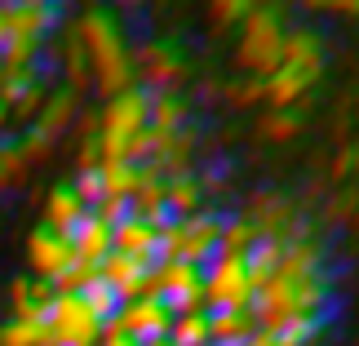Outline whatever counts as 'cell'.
<instances>
[{"mask_svg":"<svg viewBox=\"0 0 359 346\" xmlns=\"http://www.w3.org/2000/svg\"><path fill=\"white\" fill-rule=\"evenodd\" d=\"M13 133V120H9V112H5V102H0V138H9Z\"/></svg>","mask_w":359,"mask_h":346,"instance_id":"46","label":"cell"},{"mask_svg":"<svg viewBox=\"0 0 359 346\" xmlns=\"http://www.w3.org/2000/svg\"><path fill=\"white\" fill-rule=\"evenodd\" d=\"M124 9H142V5H151V0H120Z\"/></svg>","mask_w":359,"mask_h":346,"instance_id":"47","label":"cell"},{"mask_svg":"<svg viewBox=\"0 0 359 346\" xmlns=\"http://www.w3.org/2000/svg\"><path fill=\"white\" fill-rule=\"evenodd\" d=\"M284 5L275 0V5H262L253 9L248 18L236 27V45H231V62H236L240 76H257L266 80L275 67H280V49H284Z\"/></svg>","mask_w":359,"mask_h":346,"instance_id":"3","label":"cell"},{"mask_svg":"<svg viewBox=\"0 0 359 346\" xmlns=\"http://www.w3.org/2000/svg\"><path fill=\"white\" fill-rule=\"evenodd\" d=\"M355 164H359L355 142H341V147H337V156L328 160V182H333V187H346L351 178H355Z\"/></svg>","mask_w":359,"mask_h":346,"instance_id":"38","label":"cell"},{"mask_svg":"<svg viewBox=\"0 0 359 346\" xmlns=\"http://www.w3.org/2000/svg\"><path fill=\"white\" fill-rule=\"evenodd\" d=\"M333 307V271H275L253 293V320L262 333H275L284 324H324Z\"/></svg>","mask_w":359,"mask_h":346,"instance_id":"1","label":"cell"},{"mask_svg":"<svg viewBox=\"0 0 359 346\" xmlns=\"http://www.w3.org/2000/svg\"><path fill=\"white\" fill-rule=\"evenodd\" d=\"M129 213L137 218H151V222H164V178L151 169V164H137V187H133V200H129Z\"/></svg>","mask_w":359,"mask_h":346,"instance_id":"23","label":"cell"},{"mask_svg":"<svg viewBox=\"0 0 359 346\" xmlns=\"http://www.w3.org/2000/svg\"><path fill=\"white\" fill-rule=\"evenodd\" d=\"M169 320H173V311L164 307L160 298H124L111 320H102L107 328H116V333L124 338H133V342H151V338H164L169 333Z\"/></svg>","mask_w":359,"mask_h":346,"instance_id":"11","label":"cell"},{"mask_svg":"<svg viewBox=\"0 0 359 346\" xmlns=\"http://www.w3.org/2000/svg\"><path fill=\"white\" fill-rule=\"evenodd\" d=\"M0 45H5V22H0Z\"/></svg>","mask_w":359,"mask_h":346,"instance_id":"49","label":"cell"},{"mask_svg":"<svg viewBox=\"0 0 359 346\" xmlns=\"http://www.w3.org/2000/svg\"><path fill=\"white\" fill-rule=\"evenodd\" d=\"M80 196V204H85V209H93V204L102 200V182H98V169H89V173H76L72 182H67Z\"/></svg>","mask_w":359,"mask_h":346,"instance_id":"42","label":"cell"},{"mask_svg":"<svg viewBox=\"0 0 359 346\" xmlns=\"http://www.w3.org/2000/svg\"><path fill=\"white\" fill-rule=\"evenodd\" d=\"M76 262L72 253V240L58 231H49V227H32L22 235V267L32 280H49V284H58V275L67 271Z\"/></svg>","mask_w":359,"mask_h":346,"instance_id":"9","label":"cell"},{"mask_svg":"<svg viewBox=\"0 0 359 346\" xmlns=\"http://www.w3.org/2000/svg\"><path fill=\"white\" fill-rule=\"evenodd\" d=\"M196 182L204 191V200H209V196H222V191L231 187V173L222 169V164H204V169H196Z\"/></svg>","mask_w":359,"mask_h":346,"instance_id":"41","label":"cell"},{"mask_svg":"<svg viewBox=\"0 0 359 346\" xmlns=\"http://www.w3.org/2000/svg\"><path fill=\"white\" fill-rule=\"evenodd\" d=\"M80 298H85V307L98 315V320H111L116 315V307H120V298L111 293V288H107L102 280H89L85 288H80Z\"/></svg>","mask_w":359,"mask_h":346,"instance_id":"35","label":"cell"},{"mask_svg":"<svg viewBox=\"0 0 359 346\" xmlns=\"http://www.w3.org/2000/svg\"><path fill=\"white\" fill-rule=\"evenodd\" d=\"M240 213L248 218V227H253L262 240H293L297 231H306L297 200L284 196V191H253Z\"/></svg>","mask_w":359,"mask_h":346,"instance_id":"8","label":"cell"},{"mask_svg":"<svg viewBox=\"0 0 359 346\" xmlns=\"http://www.w3.org/2000/svg\"><path fill=\"white\" fill-rule=\"evenodd\" d=\"M133 80L147 93L182 89L187 58L177 53V45H169V40H137V45H133Z\"/></svg>","mask_w":359,"mask_h":346,"instance_id":"7","label":"cell"},{"mask_svg":"<svg viewBox=\"0 0 359 346\" xmlns=\"http://www.w3.org/2000/svg\"><path fill=\"white\" fill-rule=\"evenodd\" d=\"M355 222V187L346 182L341 191H333L324 204V227H351Z\"/></svg>","mask_w":359,"mask_h":346,"instance_id":"34","label":"cell"},{"mask_svg":"<svg viewBox=\"0 0 359 346\" xmlns=\"http://www.w3.org/2000/svg\"><path fill=\"white\" fill-rule=\"evenodd\" d=\"M280 253H284V240H262V235H257V244L244 253V267H248V280H253V293L275 275V267H280Z\"/></svg>","mask_w":359,"mask_h":346,"instance_id":"30","label":"cell"},{"mask_svg":"<svg viewBox=\"0 0 359 346\" xmlns=\"http://www.w3.org/2000/svg\"><path fill=\"white\" fill-rule=\"evenodd\" d=\"M13 138H18V151L27 156V164H32V169H36V164H45V160L53 156V147H58V142H49V138L36 133V129H18Z\"/></svg>","mask_w":359,"mask_h":346,"instance_id":"37","label":"cell"},{"mask_svg":"<svg viewBox=\"0 0 359 346\" xmlns=\"http://www.w3.org/2000/svg\"><path fill=\"white\" fill-rule=\"evenodd\" d=\"M98 346H137L133 338H124V333H116V328H107L102 324V338H98Z\"/></svg>","mask_w":359,"mask_h":346,"instance_id":"45","label":"cell"},{"mask_svg":"<svg viewBox=\"0 0 359 346\" xmlns=\"http://www.w3.org/2000/svg\"><path fill=\"white\" fill-rule=\"evenodd\" d=\"M89 280H98V267H93V262H72V267H67L62 275H58V284H53V288H58V293H80V288H85Z\"/></svg>","mask_w":359,"mask_h":346,"instance_id":"39","label":"cell"},{"mask_svg":"<svg viewBox=\"0 0 359 346\" xmlns=\"http://www.w3.org/2000/svg\"><path fill=\"white\" fill-rule=\"evenodd\" d=\"M253 244H257V231L248 227V218L244 213H222V227H217V253L244 258Z\"/></svg>","mask_w":359,"mask_h":346,"instance_id":"31","label":"cell"},{"mask_svg":"<svg viewBox=\"0 0 359 346\" xmlns=\"http://www.w3.org/2000/svg\"><path fill=\"white\" fill-rule=\"evenodd\" d=\"M262 5H275V0H209V22L217 32H231V27H240Z\"/></svg>","mask_w":359,"mask_h":346,"instance_id":"32","label":"cell"},{"mask_svg":"<svg viewBox=\"0 0 359 346\" xmlns=\"http://www.w3.org/2000/svg\"><path fill=\"white\" fill-rule=\"evenodd\" d=\"M67 240H72V253H76L80 262H93V267H98V262H102L107 253H111V227H107V222H102V218L93 213V209H89L85 218H80L76 231L67 235Z\"/></svg>","mask_w":359,"mask_h":346,"instance_id":"21","label":"cell"},{"mask_svg":"<svg viewBox=\"0 0 359 346\" xmlns=\"http://www.w3.org/2000/svg\"><path fill=\"white\" fill-rule=\"evenodd\" d=\"M45 333H49V346H98L102 320L85 307L80 293H53L45 311Z\"/></svg>","mask_w":359,"mask_h":346,"instance_id":"6","label":"cell"},{"mask_svg":"<svg viewBox=\"0 0 359 346\" xmlns=\"http://www.w3.org/2000/svg\"><path fill=\"white\" fill-rule=\"evenodd\" d=\"M147 293L160 298L169 311L204 307V302H200V267H191V262H164V258H156L151 280H147Z\"/></svg>","mask_w":359,"mask_h":346,"instance_id":"10","label":"cell"},{"mask_svg":"<svg viewBox=\"0 0 359 346\" xmlns=\"http://www.w3.org/2000/svg\"><path fill=\"white\" fill-rule=\"evenodd\" d=\"M0 22H5V40L13 36L49 40L62 27V9L53 0H0Z\"/></svg>","mask_w":359,"mask_h":346,"instance_id":"12","label":"cell"},{"mask_svg":"<svg viewBox=\"0 0 359 346\" xmlns=\"http://www.w3.org/2000/svg\"><path fill=\"white\" fill-rule=\"evenodd\" d=\"M280 62L324 76V67H328V40H324V32H320V27H311V22H288L284 27Z\"/></svg>","mask_w":359,"mask_h":346,"instance_id":"16","label":"cell"},{"mask_svg":"<svg viewBox=\"0 0 359 346\" xmlns=\"http://www.w3.org/2000/svg\"><path fill=\"white\" fill-rule=\"evenodd\" d=\"M53 293H58V288H53L49 280H32V307L45 315L49 311V302H53Z\"/></svg>","mask_w":359,"mask_h":346,"instance_id":"44","label":"cell"},{"mask_svg":"<svg viewBox=\"0 0 359 346\" xmlns=\"http://www.w3.org/2000/svg\"><path fill=\"white\" fill-rule=\"evenodd\" d=\"M156 240H160V222L137 213H124L111 227V253H129V258H156Z\"/></svg>","mask_w":359,"mask_h":346,"instance_id":"20","label":"cell"},{"mask_svg":"<svg viewBox=\"0 0 359 346\" xmlns=\"http://www.w3.org/2000/svg\"><path fill=\"white\" fill-rule=\"evenodd\" d=\"M98 182H102V200H120L124 209H129L133 187H137V164L102 160V164H98Z\"/></svg>","mask_w":359,"mask_h":346,"instance_id":"29","label":"cell"},{"mask_svg":"<svg viewBox=\"0 0 359 346\" xmlns=\"http://www.w3.org/2000/svg\"><path fill=\"white\" fill-rule=\"evenodd\" d=\"M320 80L324 76L280 62L266 80H262V107H306V93L320 85Z\"/></svg>","mask_w":359,"mask_h":346,"instance_id":"17","label":"cell"},{"mask_svg":"<svg viewBox=\"0 0 359 346\" xmlns=\"http://www.w3.org/2000/svg\"><path fill=\"white\" fill-rule=\"evenodd\" d=\"M156 138V133H151ZM196 147H200V124H187L177 133H160L151 142V156L142 164H151L160 178H177V173H191L196 169Z\"/></svg>","mask_w":359,"mask_h":346,"instance_id":"13","label":"cell"},{"mask_svg":"<svg viewBox=\"0 0 359 346\" xmlns=\"http://www.w3.org/2000/svg\"><path fill=\"white\" fill-rule=\"evenodd\" d=\"M137 346H173L169 338H151V342H137Z\"/></svg>","mask_w":359,"mask_h":346,"instance_id":"48","label":"cell"},{"mask_svg":"<svg viewBox=\"0 0 359 346\" xmlns=\"http://www.w3.org/2000/svg\"><path fill=\"white\" fill-rule=\"evenodd\" d=\"M53 5H76V0H53Z\"/></svg>","mask_w":359,"mask_h":346,"instance_id":"50","label":"cell"},{"mask_svg":"<svg viewBox=\"0 0 359 346\" xmlns=\"http://www.w3.org/2000/svg\"><path fill=\"white\" fill-rule=\"evenodd\" d=\"M102 164V151H98V133L93 138H76V173H89Z\"/></svg>","mask_w":359,"mask_h":346,"instance_id":"43","label":"cell"},{"mask_svg":"<svg viewBox=\"0 0 359 346\" xmlns=\"http://www.w3.org/2000/svg\"><path fill=\"white\" fill-rule=\"evenodd\" d=\"M200 302L204 311H244L253 307V280H248L244 258L213 253L200 267Z\"/></svg>","mask_w":359,"mask_h":346,"instance_id":"5","label":"cell"},{"mask_svg":"<svg viewBox=\"0 0 359 346\" xmlns=\"http://www.w3.org/2000/svg\"><path fill=\"white\" fill-rule=\"evenodd\" d=\"M222 98H226L231 107H240V112H248V107H262V80L236 72V76L222 85Z\"/></svg>","mask_w":359,"mask_h":346,"instance_id":"33","label":"cell"},{"mask_svg":"<svg viewBox=\"0 0 359 346\" xmlns=\"http://www.w3.org/2000/svg\"><path fill=\"white\" fill-rule=\"evenodd\" d=\"M217 227H222V213H213V209H200L187 218H164L160 240H156V258L204 267L217 253Z\"/></svg>","mask_w":359,"mask_h":346,"instance_id":"4","label":"cell"},{"mask_svg":"<svg viewBox=\"0 0 359 346\" xmlns=\"http://www.w3.org/2000/svg\"><path fill=\"white\" fill-rule=\"evenodd\" d=\"M169 338L173 346H209V311L191 307V311H173L169 320Z\"/></svg>","mask_w":359,"mask_h":346,"instance_id":"26","label":"cell"},{"mask_svg":"<svg viewBox=\"0 0 359 346\" xmlns=\"http://www.w3.org/2000/svg\"><path fill=\"white\" fill-rule=\"evenodd\" d=\"M72 36L80 40V49H85L89 89H98L102 98H116V93L137 85L133 80V40L107 5L80 9L76 22H72Z\"/></svg>","mask_w":359,"mask_h":346,"instance_id":"2","label":"cell"},{"mask_svg":"<svg viewBox=\"0 0 359 346\" xmlns=\"http://www.w3.org/2000/svg\"><path fill=\"white\" fill-rule=\"evenodd\" d=\"M5 302H9V315H40L32 307V275H9V284H5Z\"/></svg>","mask_w":359,"mask_h":346,"instance_id":"36","label":"cell"},{"mask_svg":"<svg viewBox=\"0 0 359 346\" xmlns=\"http://www.w3.org/2000/svg\"><path fill=\"white\" fill-rule=\"evenodd\" d=\"M253 129L262 142H293L306 129V120H302V107H262Z\"/></svg>","mask_w":359,"mask_h":346,"instance_id":"24","label":"cell"},{"mask_svg":"<svg viewBox=\"0 0 359 346\" xmlns=\"http://www.w3.org/2000/svg\"><path fill=\"white\" fill-rule=\"evenodd\" d=\"M151 267L156 258H129V253H107L98 262V280L111 288V293L124 298H147V280H151Z\"/></svg>","mask_w":359,"mask_h":346,"instance_id":"15","label":"cell"},{"mask_svg":"<svg viewBox=\"0 0 359 346\" xmlns=\"http://www.w3.org/2000/svg\"><path fill=\"white\" fill-rule=\"evenodd\" d=\"M297 9L324 13V18H355V13H359V0H297Z\"/></svg>","mask_w":359,"mask_h":346,"instance_id":"40","label":"cell"},{"mask_svg":"<svg viewBox=\"0 0 359 346\" xmlns=\"http://www.w3.org/2000/svg\"><path fill=\"white\" fill-rule=\"evenodd\" d=\"M257 333L253 311H209V346H244Z\"/></svg>","mask_w":359,"mask_h":346,"instance_id":"22","label":"cell"},{"mask_svg":"<svg viewBox=\"0 0 359 346\" xmlns=\"http://www.w3.org/2000/svg\"><path fill=\"white\" fill-rule=\"evenodd\" d=\"M200 209H209V204H204V191L196 182V169L177 173V178H164V213L187 218V213H200Z\"/></svg>","mask_w":359,"mask_h":346,"instance_id":"25","label":"cell"},{"mask_svg":"<svg viewBox=\"0 0 359 346\" xmlns=\"http://www.w3.org/2000/svg\"><path fill=\"white\" fill-rule=\"evenodd\" d=\"M27 178H32V164L27 156L18 151V138H0V196H13V191L27 187Z\"/></svg>","mask_w":359,"mask_h":346,"instance_id":"27","label":"cell"},{"mask_svg":"<svg viewBox=\"0 0 359 346\" xmlns=\"http://www.w3.org/2000/svg\"><path fill=\"white\" fill-rule=\"evenodd\" d=\"M0 346H49L45 315H5L0 320Z\"/></svg>","mask_w":359,"mask_h":346,"instance_id":"28","label":"cell"},{"mask_svg":"<svg viewBox=\"0 0 359 346\" xmlns=\"http://www.w3.org/2000/svg\"><path fill=\"white\" fill-rule=\"evenodd\" d=\"M89 209L80 204V196L67 182H53L45 191V200H40V227H49V231H58V235H72L76 222L85 218Z\"/></svg>","mask_w":359,"mask_h":346,"instance_id":"19","label":"cell"},{"mask_svg":"<svg viewBox=\"0 0 359 346\" xmlns=\"http://www.w3.org/2000/svg\"><path fill=\"white\" fill-rule=\"evenodd\" d=\"M80 107H85V98H80V93H72L67 85H49L45 102H40V112H36V120L27 124V129L45 133L49 142H62V138L76 129V116H80Z\"/></svg>","mask_w":359,"mask_h":346,"instance_id":"14","label":"cell"},{"mask_svg":"<svg viewBox=\"0 0 359 346\" xmlns=\"http://www.w3.org/2000/svg\"><path fill=\"white\" fill-rule=\"evenodd\" d=\"M147 124H151L156 138L160 133H177V129H187V124H196V102H191L182 89H160V93H151Z\"/></svg>","mask_w":359,"mask_h":346,"instance_id":"18","label":"cell"}]
</instances>
